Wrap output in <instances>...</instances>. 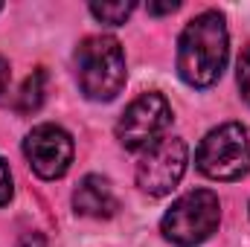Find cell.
Instances as JSON below:
<instances>
[{"label": "cell", "mask_w": 250, "mask_h": 247, "mask_svg": "<svg viewBox=\"0 0 250 247\" xmlns=\"http://www.w3.org/2000/svg\"><path fill=\"white\" fill-rule=\"evenodd\" d=\"M230 56L227 23L221 12H201L192 18L178 41V73L192 87H209L221 79Z\"/></svg>", "instance_id": "1"}, {"label": "cell", "mask_w": 250, "mask_h": 247, "mask_svg": "<svg viewBox=\"0 0 250 247\" xmlns=\"http://www.w3.org/2000/svg\"><path fill=\"white\" fill-rule=\"evenodd\" d=\"M76 79L87 99L111 102L125 84V53L117 38L90 35L76 50Z\"/></svg>", "instance_id": "2"}, {"label": "cell", "mask_w": 250, "mask_h": 247, "mask_svg": "<svg viewBox=\"0 0 250 247\" xmlns=\"http://www.w3.org/2000/svg\"><path fill=\"white\" fill-rule=\"evenodd\" d=\"M218 221H221L218 195L209 189H195V192L181 195L166 209L160 221V233L166 236V242L178 247H195L215 233Z\"/></svg>", "instance_id": "3"}, {"label": "cell", "mask_w": 250, "mask_h": 247, "mask_svg": "<svg viewBox=\"0 0 250 247\" xmlns=\"http://www.w3.org/2000/svg\"><path fill=\"white\" fill-rule=\"evenodd\" d=\"M198 169L212 181H239L250 172V134L245 125L224 123L212 128L198 151H195Z\"/></svg>", "instance_id": "4"}, {"label": "cell", "mask_w": 250, "mask_h": 247, "mask_svg": "<svg viewBox=\"0 0 250 247\" xmlns=\"http://www.w3.org/2000/svg\"><path fill=\"white\" fill-rule=\"evenodd\" d=\"M187 143L181 137H163L154 145H148L137 163V186L154 198L169 195L175 186L181 184L187 172Z\"/></svg>", "instance_id": "5"}, {"label": "cell", "mask_w": 250, "mask_h": 247, "mask_svg": "<svg viewBox=\"0 0 250 247\" xmlns=\"http://www.w3.org/2000/svg\"><path fill=\"white\" fill-rule=\"evenodd\" d=\"M172 125V105L160 93L137 96L117 123V140L128 151H140L163 140V131Z\"/></svg>", "instance_id": "6"}, {"label": "cell", "mask_w": 250, "mask_h": 247, "mask_svg": "<svg viewBox=\"0 0 250 247\" xmlns=\"http://www.w3.org/2000/svg\"><path fill=\"white\" fill-rule=\"evenodd\" d=\"M23 154L32 172L44 181H56L73 163V137L53 123L32 128L23 140Z\"/></svg>", "instance_id": "7"}, {"label": "cell", "mask_w": 250, "mask_h": 247, "mask_svg": "<svg viewBox=\"0 0 250 247\" xmlns=\"http://www.w3.org/2000/svg\"><path fill=\"white\" fill-rule=\"evenodd\" d=\"M73 206H76L79 215H87V218H111L120 209L114 186L108 184L102 175L82 178V184L73 192Z\"/></svg>", "instance_id": "8"}, {"label": "cell", "mask_w": 250, "mask_h": 247, "mask_svg": "<svg viewBox=\"0 0 250 247\" xmlns=\"http://www.w3.org/2000/svg\"><path fill=\"white\" fill-rule=\"evenodd\" d=\"M44 99H47V73L38 67L32 76H26V82H23V87L18 93V105L15 108L21 114H35L44 105Z\"/></svg>", "instance_id": "9"}, {"label": "cell", "mask_w": 250, "mask_h": 247, "mask_svg": "<svg viewBox=\"0 0 250 247\" xmlns=\"http://www.w3.org/2000/svg\"><path fill=\"white\" fill-rule=\"evenodd\" d=\"M134 12V3L128 0V3H90V15L96 18V21H102V23H108V26H120L128 21V15Z\"/></svg>", "instance_id": "10"}, {"label": "cell", "mask_w": 250, "mask_h": 247, "mask_svg": "<svg viewBox=\"0 0 250 247\" xmlns=\"http://www.w3.org/2000/svg\"><path fill=\"white\" fill-rule=\"evenodd\" d=\"M239 90H242V96H245V102L250 105V47L242 53V59H239Z\"/></svg>", "instance_id": "11"}, {"label": "cell", "mask_w": 250, "mask_h": 247, "mask_svg": "<svg viewBox=\"0 0 250 247\" xmlns=\"http://www.w3.org/2000/svg\"><path fill=\"white\" fill-rule=\"evenodd\" d=\"M12 172H9V163L0 157V206H6L12 201Z\"/></svg>", "instance_id": "12"}, {"label": "cell", "mask_w": 250, "mask_h": 247, "mask_svg": "<svg viewBox=\"0 0 250 247\" xmlns=\"http://www.w3.org/2000/svg\"><path fill=\"white\" fill-rule=\"evenodd\" d=\"M18 247H47V239L32 230V233H23V236L18 239Z\"/></svg>", "instance_id": "13"}, {"label": "cell", "mask_w": 250, "mask_h": 247, "mask_svg": "<svg viewBox=\"0 0 250 247\" xmlns=\"http://www.w3.org/2000/svg\"><path fill=\"white\" fill-rule=\"evenodd\" d=\"M175 9H181L178 0H169V3H148V12H151V15H166V12H175Z\"/></svg>", "instance_id": "14"}, {"label": "cell", "mask_w": 250, "mask_h": 247, "mask_svg": "<svg viewBox=\"0 0 250 247\" xmlns=\"http://www.w3.org/2000/svg\"><path fill=\"white\" fill-rule=\"evenodd\" d=\"M9 79H12V70H9V62L0 56V96L6 93V87H9Z\"/></svg>", "instance_id": "15"}, {"label": "cell", "mask_w": 250, "mask_h": 247, "mask_svg": "<svg viewBox=\"0 0 250 247\" xmlns=\"http://www.w3.org/2000/svg\"><path fill=\"white\" fill-rule=\"evenodd\" d=\"M0 9H3V6H0Z\"/></svg>", "instance_id": "16"}]
</instances>
